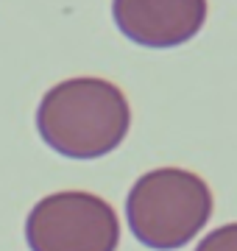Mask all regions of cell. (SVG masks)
<instances>
[{
	"instance_id": "1",
	"label": "cell",
	"mask_w": 237,
	"mask_h": 251,
	"mask_svg": "<svg viewBox=\"0 0 237 251\" xmlns=\"http://www.w3.org/2000/svg\"><path fill=\"white\" fill-rule=\"evenodd\" d=\"M131 109L118 84L78 75L45 92L37 109L39 137L70 159H98L118 148L128 134Z\"/></svg>"
},
{
	"instance_id": "4",
	"label": "cell",
	"mask_w": 237,
	"mask_h": 251,
	"mask_svg": "<svg viewBox=\"0 0 237 251\" xmlns=\"http://www.w3.org/2000/svg\"><path fill=\"white\" fill-rule=\"evenodd\" d=\"M120 34L142 48H176L204 28L207 0H112Z\"/></svg>"
},
{
	"instance_id": "2",
	"label": "cell",
	"mask_w": 237,
	"mask_h": 251,
	"mask_svg": "<svg viewBox=\"0 0 237 251\" xmlns=\"http://www.w3.org/2000/svg\"><path fill=\"white\" fill-rule=\"evenodd\" d=\"M210 215L212 193L207 181L184 168L148 171L128 190V226L148 249H182L207 226Z\"/></svg>"
},
{
	"instance_id": "3",
	"label": "cell",
	"mask_w": 237,
	"mask_h": 251,
	"mask_svg": "<svg viewBox=\"0 0 237 251\" xmlns=\"http://www.w3.org/2000/svg\"><path fill=\"white\" fill-rule=\"evenodd\" d=\"M25 240L31 251H115L120 224L100 196L64 190L45 196L28 212Z\"/></svg>"
},
{
	"instance_id": "5",
	"label": "cell",
	"mask_w": 237,
	"mask_h": 251,
	"mask_svg": "<svg viewBox=\"0 0 237 251\" xmlns=\"http://www.w3.org/2000/svg\"><path fill=\"white\" fill-rule=\"evenodd\" d=\"M195 251H237V224H226L210 232L195 246Z\"/></svg>"
}]
</instances>
